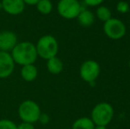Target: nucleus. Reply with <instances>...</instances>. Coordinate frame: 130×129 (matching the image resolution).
I'll return each instance as SVG.
<instances>
[{"instance_id": "nucleus-21", "label": "nucleus", "mask_w": 130, "mask_h": 129, "mask_svg": "<svg viewBox=\"0 0 130 129\" xmlns=\"http://www.w3.org/2000/svg\"><path fill=\"white\" fill-rule=\"evenodd\" d=\"M17 129H36V128H35L34 124H31V123H27V122H22L21 121V124L17 125Z\"/></svg>"}, {"instance_id": "nucleus-16", "label": "nucleus", "mask_w": 130, "mask_h": 129, "mask_svg": "<svg viewBox=\"0 0 130 129\" xmlns=\"http://www.w3.org/2000/svg\"><path fill=\"white\" fill-rule=\"evenodd\" d=\"M96 17L99 21L105 22L108 20H110L111 18V12L107 6L104 5H99L96 9Z\"/></svg>"}, {"instance_id": "nucleus-6", "label": "nucleus", "mask_w": 130, "mask_h": 129, "mask_svg": "<svg viewBox=\"0 0 130 129\" xmlns=\"http://www.w3.org/2000/svg\"><path fill=\"white\" fill-rule=\"evenodd\" d=\"M104 32L108 38L111 40H120L126 34L127 28L122 21L111 17L104 22Z\"/></svg>"}, {"instance_id": "nucleus-12", "label": "nucleus", "mask_w": 130, "mask_h": 129, "mask_svg": "<svg viewBox=\"0 0 130 129\" xmlns=\"http://www.w3.org/2000/svg\"><path fill=\"white\" fill-rule=\"evenodd\" d=\"M76 19H77L79 24L80 26L84 27V28H88V27H90L94 23L95 15L90 11L86 10V9H82Z\"/></svg>"}, {"instance_id": "nucleus-18", "label": "nucleus", "mask_w": 130, "mask_h": 129, "mask_svg": "<svg viewBox=\"0 0 130 129\" xmlns=\"http://www.w3.org/2000/svg\"><path fill=\"white\" fill-rule=\"evenodd\" d=\"M116 9L120 13H127L129 12L130 10V6L128 5V3L126 1H120L116 5Z\"/></svg>"}, {"instance_id": "nucleus-3", "label": "nucleus", "mask_w": 130, "mask_h": 129, "mask_svg": "<svg viewBox=\"0 0 130 129\" xmlns=\"http://www.w3.org/2000/svg\"><path fill=\"white\" fill-rule=\"evenodd\" d=\"M36 48L38 57L48 60L58 55V43L52 34H44L36 42Z\"/></svg>"}, {"instance_id": "nucleus-24", "label": "nucleus", "mask_w": 130, "mask_h": 129, "mask_svg": "<svg viewBox=\"0 0 130 129\" xmlns=\"http://www.w3.org/2000/svg\"><path fill=\"white\" fill-rule=\"evenodd\" d=\"M128 66H129V69H130V59H129V62H128Z\"/></svg>"}, {"instance_id": "nucleus-19", "label": "nucleus", "mask_w": 130, "mask_h": 129, "mask_svg": "<svg viewBox=\"0 0 130 129\" xmlns=\"http://www.w3.org/2000/svg\"><path fill=\"white\" fill-rule=\"evenodd\" d=\"M50 116L48 114L45 113V112H41L39 119H38V122H40L43 125H47L50 122Z\"/></svg>"}, {"instance_id": "nucleus-5", "label": "nucleus", "mask_w": 130, "mask_h": 129, "mask_svg": "<svg viewBox=\"0 0 130 129\" xmlns=\"http://www.w3.org/2000/svg\"><path fill=\"white\" fill-rule=\"evenodd\" d=\"M58 13L66 20L76 19L82 7L78 0H59L57 5Z\"/></svg>"}, {"instance_id": "nucleus-4", "label": "nucleus", "mask_w": 130, "mask_h": 129, "mask_svg": "<svg viewBox=\"0 0 130 129\" xmlns=\"http://www.w3.org/2000/svg\"><path fill=\"white\" fill-rule=\"evenodd\" d=\"M41 112L39 104L33 100H25L18 108V115L21 120L31 124L38 122Z\"/></svg>"}, {"instance_id": "nucleus-1", "label": "nucleus", "mask_w": 130, "mask_h": 129, "mask_svg": "<svg viewBox=\"0 0 130 129\" xmlns=\"http://www.w3.org/2000/svg\"><path fill=\"white\" fill-rule=\"evenodd\" d=\"M10 53L14 63L21 66L35 64L38 58L36 44L28 41L18 43Z\"/></svg>"}, {"instance_id": "nucleus-17", "label": "nucleus", "mask_w": 130, "mask_h": 129, "mask_svg": "<svg viewBox=\"0 0 130 129\" xmlns=\"http://www.w3.org/2000/svg\"><path fill=\"white\" fill-rule=\"evenodd\" d=\"M0 129H17V125L8 119H0Z\"/></svg>"}, {"instance_id": "nucleus-23", "label": "nucleus", "mask_w": 130, "mask_h": 129, "mask_svg": "<svg viewBox=\"0 0 130 129\" xmlns=\"http://www.w3.org/2000/svg\"><path fill=\"white\" fill-rule=\"evenodd\" d=\"M94 129H108L107 126H96Z\"/></svg>"}, {"instance_id": "nucleus-8", "label": "nucleus", "mask_w": 130, "mask_h": 129, "mask_svg": "<svg viewBox=\"0 0 130 129\" xmlns=\"http://www.w3.org/2000/svg\"><path fill=\"white\" fill-rule=\"evenodd\" d=\"M15 63L10 52L0 51V79H6L13 72Z\"/></svg>"}, {"instance_id": "nucleus-2", "label": "nucleus", "mask_w": 130, "mask_h": 129, "mask_svg": "<svg viewBox=\"0 0 130 129\" xmlns=\"http://www.w3.org/2000/svg\"><path fill=\"white\" fill-rule=\"evenodd\" d=\"M114 116V109L111 103L107 102L98 103L91 110L90 119L95 126H107L111 122Z\"/></svg>"}, {"instance_id": "nucleus-13", "label": "nucleus", "mask_w": 130, "mask_h": 129, "mask_svg": "<svg viewBox=\"0 0 130 129\" xmlns=\"http://www.w3.org/2000/svg\"><path fill=\"white\" fill-rule=\"evenodd\" d=\"M46 67L49 72L52 74H58L63 71L64 64L61 59L56 56L47 60Z\"/></svg>"}, {"instance_id": "nucleus-11", "label": "nucleus", "mask_w": 130, "mask_h": 129, "mask_svg": "<svg viewBox=\"0 0 130 129\" xmlns=\"http://www.w3.org/2000/svg\"><path fill=\"white\" fill-rule=\"evenodd\" d=\"M21 76L25 81L31 82L34 81L38 76V69L35 64L26 65L21 66Z\"/></svg>"}, {"instance_id": "nucleus-20", "label": "nucleus", "mask_w": 130, "mask_h": 129, "mask_svg": "<svg viewBox=\"0 0 130 129\" xmlns=\"http://www.w3.org/2000/svg\"><path fill=\"white\" fill-rule=\"evenodd\" d=\"M84 3L89 6H98L104 3V0H83Z\"/></svg>"}, {"instance_id": "nucleus-9", "label": "nucleus", "mask_w": 130, "mask_h": 129, "mask_svg": "<svg viewBox=\"0 0 130 129\" xmlns=\"http://www.w3.org/2000/svg\"><path fill=\"white\" fill-rule=\"evenodd\" d=\"M18 43L17 34L10 30L0 32V51L11 52Z\"/></svg>"}, {"instance_id": "nucleus-7", "label": "nucleus", "mask_w": 130, "mask_h": 129, "mask_svg": "<svg viewBox=\"0 0 130 129\" xmlns=\"http://www.w3.org/2000/svg\"><path fill=\"white\" fill-rule=\"evenodd\" d=\"M100 65L96 61L89 59L80 65V76L84 81L92 85L100 74Z\"/></svg>"}, {"instance_id": "nucleus-15", "label": "nucleus", "mask_w": 130, "mask_h": 129, "mask_svg": "<svg viewBox=\"0 0 130 129\" xmlns=\"http://www.w3.org/2000/svg\"><path fill=\"white\" fill-rule=\"evenodd\" d=\"M37 11L43 15H48L52 12L53 5L51 0H40L36 5Z\"/></svg>"}, {"instance_id": "nucleus-22", "label": "nucleus", "mask_w": 130, "mask_h": 129, "mask_svg": "<svg viewBox=\"0 0 130 129\" xmlns=\"http://www.w3.org/2000/svg\"><path fill=\"white\" fill-rule=\"evenodd\" d=\"M39 1L40 0H23L25 5H36Z\"/></svg>"}, {"instance_id": "nucleus-14", "label": "nucleus", "mask_w": 130, "mask_h": 129, "mask_svg": "<svg viewBox=\"0 0 130 129\" xmlns=\"http://www.w3.org/2000/svg\"><path fill=\"white\" fill-rule=\"evenodd\" d=\"M95 124L89 117H82L76 119L72 125V129H94Z\"/></svg>"}, {"instance_id": "nucleus-10", "label": "nucleus", "mask_w": 130, "mask_h": 129, "mask_svg": "<svg viewBox=\"0 0 130 129\" xmlns=\"http://www.w3.org/2000/svg\"><path fill=\"white\" fill-rule=\"evenodd\" d=\"M1 7L9 15L17 16L24 12L26 5L23 0H1Z\"/></svg>"}]
</instances>
